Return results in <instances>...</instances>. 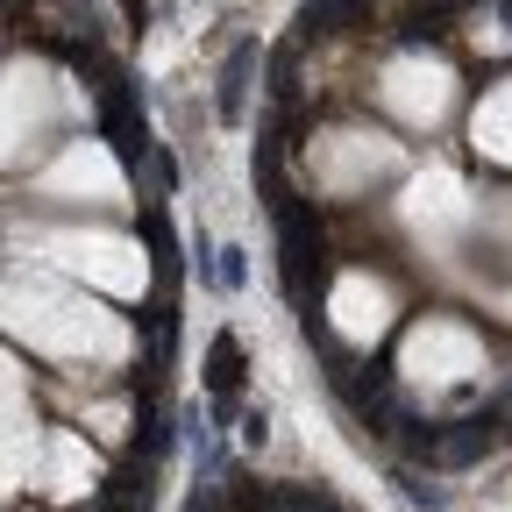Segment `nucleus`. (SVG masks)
Segmentation results:
<instances>
[{"label":"nucleus","instance_id":"nucleus-6","mask_svg":"<svg viewBox=\"0 0 512 512\" xmlns=\"http://www.w3.org/2000/svg\"><path fill=\"white\" fill-rule=\"evenodd\" d=\"M64 121H79V93L64 86L57 72H43V64H8V164L22 157H43L50 136Z\"/></svg>","mask_w":512,"mask_h":512},{"label":"nucleus","instance_id":"nucleus-4","mask_svg":"<svg viewBox=\"0 0 512 512\" xmlns=\"http://www.w3.org/2000/svg\"><path fill=\"white\" fill-rule=\"evenodd\" d=\"M477 192L456 178V171H420L406 192H399V221H406V235L427 249V256H456V249H470V235H477Z\"/></svg>","mask_w":512,"mask_h":512},{"label":"nucleus","instance_id":"nucleus-5","mask_svg":"<svg viewBox=\"0 0 512 512\" xmlns=\"http://www.w3.org/2000/svg\"><path fill=\"white\" fill-rule=\"evenodd\" d=\"M399 164H406V150L392 136H377V128H328V136H313V150H306L313 185L335 192V200H356V192L399 178Z\"/></svg>","mask_w":512,"mask_h":512},{"label":"nucleus","instance_id":"nucleus-3","mask_svg":"<svg viewBox=\"0 0 512 512\" xmlns=\"http://www.w3.org/2000/svg\"><path fill=\"white\" fill-rule=\"evenodd\" d=\"M484 363H491V356H484V335L470 328V320H456V313L413 320V335H406V349H399V377L413 384V392H427V399L477 384Z\"/></svg>","mask_w":512,"mask_h":512},{"label":"nucleus","instance_id":"nucleus-10","mask_svg":"<svg viewBox=\"0 0 512 512\" xmlns=\"http://www.w3.org/2000/svg\"><path fill=\"white\" fill-rule=\"evenodd\" d=\"M93 448H86V434H72V427H57L50 441H43V470H36V484L57 498V505H72V498H86L93 491Z\"/></svg>","mask_w":512,"mask_h":512},{"label":"nucleus","instance_id":"nucleus-11","mask_svg":"<svg viewBox=\"0 0 512 512\" xmlns=\"http://www.w3.org/2000/svg\"><path fill=\"white\" fill-rule=\"evenodd\" d=\"M470 143H477V157H491V164L512 171V79H498V86L477 100V114H470Z\"/></svg>","mask_w":512,"mask_h":512},{"label":"nucleus","instance_id":"nucleus-7","mask_svg":"<svg viewBox=\"0 0 512 512\" xmlns=\"http://www.w3.org/2000/svg\"><path fill=\"white\" fill-rule=\"evenodd\" d=\"M377 100L406 128H441L448 107H456V64L434 57V50H399V57H384V72H377Z\"/></svg>","mask_w":512,"mask_h":512},{"label":"nucleus","instance_id":"nucleus-1","mask_svg":"<svg viewBox=\"0 0 512 512\" xmlns=\"http://www.w3.org/2000/svg\"><path fill=\"white\" fill-rule=\"evenodd\" d=\"M8 335L15 342H29L36 356H50V363H121L128 349H136V335L121 328V313H107L100 299H86V285H72L64 271H50V278H8Z\"/></svg>","mask_w":512,"mask_h":512},{"label":"nucleus","instance_id":"nucleus-8","mask_svg":"<svg viewBox=\"0 0 512 512\" xmlns=\"http://www.w3.org/2000/svg\"><path fill=\"white\" fill-rule=\"evenodd\" d=\"M36 200H50V207H107L114 214V207H128V178H121L107 143L72 136L57 150V164L36 171Z\"/></svg>","mask_w":512,"mask_h":512},{"label":"nucleus","instance_id":"nucleus-12","mask_svg":"<svg viewBox=\"0 0 512 512\" xmlns=\"http://www.w3.org/2000/svg\"><path fill=\"white\" fill-rule=\"evenodd\" d=\"M491 306H498V313L512 320V285H491Z\"/></svg>","mask_w":512,"mask_h":512},{"label":"nucleus","instance_id":"nucleus-9","mask_svg":"<svg viewBox=\"0 0 512 512\" xmlns=\"http://www.w3.org/2000/svg\"><path fill=\"white\" fill-rule=\"evenodd\" d=\"M392 313H399V292L392 278H377V271H342L335 292H328V320H335V335L370 349L384 342V328H392Z\"/></svg>","mask_w":512,"mask_h":512},{"label":"nucleus","instance_id":"nucleus-2","mask_svg":"<svg viewBox=\"0 0 512 512\" xmlns=\"http://www.w3.org/2000/svg\"><path fill=\"white\" fill-rule=\"evenodd\" d=\"M43 264L64 271L86 292H107V299H143L150 285V256L136 235H114V228H57L43 235Z\"/></svg>","mask_w":512,"mask_h":512}]
</instances>
